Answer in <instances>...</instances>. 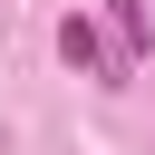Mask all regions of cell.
I'll list each match as a JSON object with an SVG mask.
<instances>
[{
    "instance_id": "6da1fadb",
    "label": "cell",
    "mask_w": 155,
    "mask_h": 155,
    "mask_svg": "<svg viewBox=\"0 0 155 155\" xmlns=\"http://www.w3.org/2000/svg\"><path fill=\"white\" fill-rule=\"evenodd\" d=\"M58 48H68L78 68H107V58H97V29H87V19H58Z\"/></svg>"
},
{
    "instance_id": "7a4b0ae2",
    "label": "cell",
    "mask_w": 155,
    "mask_h": 155,
    "mask_svg": "<svg viewBox=\"0 0 155 155\" xmlns=\"http://www.w3.org/2000/svg\"><path fill=\"white\" fill-rule=\"evenodd\" d=\"M107 10H116V29H126V39L145 29V0H107Z\"/></svg>"
}]
</instances>
